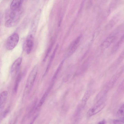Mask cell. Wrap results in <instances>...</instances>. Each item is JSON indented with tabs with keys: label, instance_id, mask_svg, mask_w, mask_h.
I'll use <instances>...</instances> for the list:
<instances>
[{
	"label": "cell",
	"instance_id": "1",
	"mask_svg": "<svg viewBox=\"0 0 124 124\" xmlns=\"http://www.w3.org/2000/svg\"><path fill=\"white\" fill-rule=\"evenodd\" d=\"M38 67L35 65L27 79L25 90V93H29L34 85L38 71Z\"/></svg>",
	"mask_w": 124,
	"mask_h": 124
},
{
	"label": "cell",
	"instance_id": "2",
	"mask_svg": "<svg viewBox=\"0 0 124 124\" xmlns=\"http://www.w3.org/2000/svg\"><path fill=\"white\" fill-rule=\"evenodd\" d=\"M19 40L18 34L14 33L10 36L8 38L6 43L7 49L8 50L13 49L17 45Z\"/></svg>",
	"mask_w": 124,
	"mask_h": 124
},
{
	"label": "cell",
	"instance_id": "3",
	"mask_svg": "<svg viewBox=\"0 0 124 124\" xmlns=\"http://www.w3.org/2000/svg\"><path fill=\"white\" fill-rule=\"evenodd\" d=\"M104 106L103 102H98L88 110L86 114L87 116L90 117L97 114L101 111Z\"/></svg>",
	"mask_w": 124,
	"mask_h": 124
},
{
	"label": "cell",
	"instance_id": "4",
	"mask_svg": "<svg viewBox=\"0 0 124 124\" xmlns=\"http://www.w3.org/2000/svg\"><path fill=\"white\" fill-rule=\"evenodd\" d=\"M22 60V58L19 57L13 63L11 69V73L13 76H14L16 74L19 69Z\"/></svg>",
	"mask_w": 124,
	"mask_h": 124
},
{
	"label": "cell",
	"instance_id": "5",
	"mask_svg": "<svg viewBox=\"0 0 124 124\" xmlns=\"http://www.w3.org/2000/svg\"><path fill=\"white\" fill-rule=\"evenodd\" d=\"M23 2V0H13L12 1L10 6L11 10L12 11H14L20 9Z\"/></svg>",
	"mask_w": 124,
	"mask_h": 124
},
{
	"label": "cell",
	"instance_id": "6",
	"mask_svg": "<svg viewBox=\"0 0 124 124\" xmlns=\"http://www.w3.org/2000/svg\"><path fill=\"white\" fill-rule=\"evenodd\" d=\"M58 47L59 45L58 44H57L56 45L52 55L51 57L50 60L46 68V70H45V71L43 75V77H44L48 73L51 65L52 63L54 57L55 53H56Z\"/></svg>",
	"mask_w": 124,
	"mask_h": 124
},
{
	"label": "cell",
	"instance_id": "7",
	"mask_svg": "<svg viewBox=\"0 0 124 124\" xmlns=\"http://www.w3.org/2000/svg\"><path fill=\"white\" fill-rule=\"evenodd\" d=\"M54 84L53 83L51 84L41 97L37 106V108H38L41 107L43 104L48 94L52 88Z\"/></svg>",
	"mask_w": 124,
	"mask_h": 124
},
{
	"label": "cell",
	"instance_id": "8",
	"mask_svg": "<svg viewBox=\"0 0 124 124\" xmlns=\"http://www.w3.org/2000/svg\"><path fill=\"white\" fill-rule=\"evenodd\" d=\"M8 93L6 91L1 92L0 94V108L3 107L7 99Z\"/></svg>",
	"mask_w": 124,
	"mask_h": 124
},
{
	"label": "cell",
	"instance_id": "9",
	"mask_svg": "<svg viewBox=\"0 0 124 124\" xmlns=\"http://www.w3.org/2000/svg\"><path fill=\"white\" fill-rule=\"evenodd\" d=\"M115 34H112L109 36L102 44V46L107 47L109 46L115 39Z\"/></svg>",
	"mask_w": 124,
	"mask_h": 124
},
{
	"label": "cell",
	"instance_id": "10",
	"mask_svg": "<svg viewBox=\"0 0 124 124\" xmlns=\"http://www.w3.org/2000/svg\"><path fill=\"white\" fill-rule=\"evenodd\" d=\"M81 36H79L73 42L69 48V53H70L73 52L77 48L80 42Z\"/></svg>",
	"mask_w": 124,
	"mask_h": 124
},
{
	"label": "cell",
	"instance_id": "11",
	"mask_svg": "<svg viewBox=\"0 0 124 124\" xmlns=\"http://www.w3.org/2000/svg\"><path fill=\"white\" fill-rule=\"evenodd\" d=\"M19 19H13L10 18L5 22V25L7 28L13 27L16 24Z\"/></svg>",
	"mask_w": 124,
	"mask_h": 124
},
{
	"label": "cell",
	"instance_id": "12",
	"mask_svg": "<svg viewBox=\"0 0 124 124\" xmlns=\"http://www.w3.org/2000/svg\"><path fill=\"white\" fill-rule=\"evenodd\" d=\"M26 52L27 54L31 52L33 46V43L32 39L29 38L27 39L26 41Z\"/></svg>",
	"mask_w": 124,
	"mask_h": 124
},
{
	"label": "cell",
	"instance_id": "13",
	"mask_svg": "<svg viewBox=\"0 0 124 124\" xmlns=\"http://www.w3.org/2000/svg\"><path fill=\"white\" fill-rule=\"evenodd\" d=\"M22 77V74L19 73L16 79L14 87V91L15 93L17 91L19 84L21 81Z\"/></svg>",
	"mask_w": 124,
	"mask_h": 124
},
{
	"label": "cell",
	"instance_id": "14",
	"mask_svg": "<svg viewBox=\"0 0 124 124\" xmlns=\"http://www.w3.org/2000/svg\"><path fill=\"white\" fill-rule=\"evenodd\" d=\"M21 13L20 9L14 11H12L10 13L9 17L10 18L16 19L18 18V16Z\"/></svg>",
	"mask_w": 124,
	"mask_h": 124
},
{
	"label": "cell",
	"instance_id": "15",
	"mask_svg": "<svg viewBox=\"0 0 124 124\" xmlns=\"http://www.w3.org/2000/svg\"><path fill=\"white\" fill-rule=\"evenodd\" d=\"M124 106L122 104L118 109L117 113V116L119 119H124Z\"/></svg>",
	"mask_w": 124,
	"mask_h": 124
},
{
	"label": "cell",
	"instance_id": "16",
	"mask_svg": "<svg viewBox=\"0 0 124 124\" xmlns=\"http://www.w3.org/2000/svg\"><path fill=\"white\" fill-rule=\"evenodd\" d=\"M64 62V60H63L61 62L60 64L59 65L57 69L56 70L55 72L54 75L53 76L52 79V82H54L56 78L58 75L59 73V72L61 69L62 67V66Z\"/></svg>",
	"mask_w": 124,
	"mask_h": 124
},
{
	"label": "cell",
	"instance_id": "17",
	"mask_svg": "<svg viewBox=\"0 0 124 124\" xmlns=\"http://www.w3.org/2000/svg\"><path fill=\"white\" fill-rule=\"evenodd\" d=\"M112 123L113 124H124V119H114Z\"/></svg>",
	"mask_w": 124,
	"mask_h": 124
},
{
	"label": "cell",
	"instance_id": "18",
	"mask_svg": "<svg viewBox=\"0 0 124 124\" xmlns=\"http://www.w3.org/2000/svg\"><path fill=\"white\" fill-rule=\"evenodd\" d=\"M106 124V120L105 119H103L98 122L97 124Z\"/></svg>",
	"mask_w": 124,
	"mask_h": 124
},
{
	"label": "cell",
	"instance_id": "19",
	"mask_svg": "<svg viewBox=\"0 0 124 124\" xmlns=\"http://www.w3.org/2000/svg\"></svg>",
	"mask_w": 124,
	"mask_h": 124
}]
</instances>
